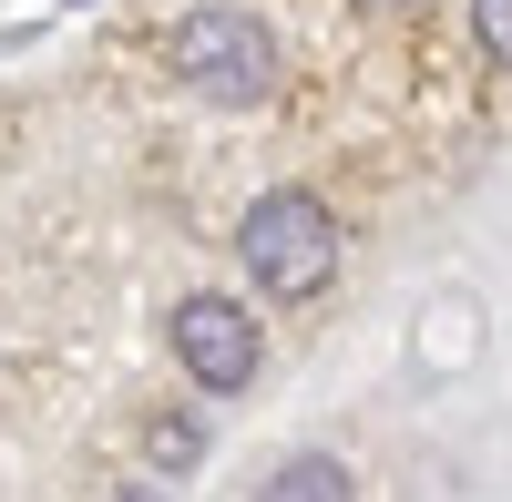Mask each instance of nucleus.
<instances>
[{"instance_id": "f257e3e1", "label": "nucleus", "mask_w": 512, "mask_h": 502, "mask_svg": "<svg viewBox=\"0 0 512 502\" xmlns=\"http://www.w3.org/2000/svg\"><path fill=\"white\" fill-rule=\"evenodd\" d=\"M164 62H175V82H185L195 103H226V113H246V103L277 93V41H267L256 11H236V0L185 11L175 41H164Z\"/></svg>"}, {"instance_id": "f03ea898", "label": "nucleus", "mask_w": 512, "mask_h": 502, "mask_svg": "<svg viewBox=\"0 0 512 502\" xmlns=\"http://www.w3.org/2000/svg\"><path fill=\"white\" fill-rule=\"evenodd\" d=\"M236 257H246V277L267 287V298H318V287L338 277V216H328L308 185H277V195L246 205Z\"/></svg>"}, {"instance_id": "7ed1b4c3", "label": "nucleus", "mask_w": 512, "mask_h": 502, "mask_svg": "<svg viewBox=\"0 0 512 502\" xmlns=\"http://www.w3.org/2000/svg\"><path fill=\"white\" fill-rule=\"evenodd\" d=\"M175 359H185V380L195 390H246L256 380V359H267V339H256V318L236 298H185L175 308Z\"/></svg>"}, {"instance_id": "20e7f679", "label": "nucleus", "mask_w": 512, "mask_h": 502, "mask_svg": "<svg viewBox=\"0 0 512 502\" xmlns=\"http://www.w3.org/2000/svg\"><path fill=\"white\" fill-rule=\"evenodd\" d=\"M256 502H359V482L338 472L328 451H297V462H277V472H267V492H256Z\"/></svg>"}, {"instance_id": "39448f33", "label": "nucleus", "mask_w": 512, "mask_h": 502, "mask_svg": "<svg viewBox=\"0 0 512 502\" xmlns=\"http://www.w3.org/2000/svg\"><path fill=\"white\" fill-rule=\"evenodd\" d=\"M144 451H154V472H195V462H205V421H185V410H164V421L144 431Z\"/></svg>"}, {"instance_id": "423d86ee", "label": "nucleus", "mask_w": 512, "mask_h": 502, "mask_svg": "<svg viewBox=\"0 0 512 502\" xmlns=\"http://www.w3.org/2000/svg\"><path fill=\"white\" fill-rule=\"evenodd\" d=\"M472 31H482V52L512 72V0H472Z\"/></svg>"}, {"instance_id": "0eeeda50", "label": "nucleus", "mask_w": 512, "mask_h": 502, "mask_svg": "<svg viewBox=\"0 0 512 502\" xmlns=\"http://www.w3.org/2000/svg\"><path fill=\"white\" fill-rule=\"evenodd\" d=\"M369 11H420V0H369Z\"/></svg>"}, {"instance_id": "6e6552de", "label": "nucleus", "mask_w": 512, "mask_h": 502, "mask_svg": "<svg viewBox=\"0 0 512 502\" xmlns=\"http://www.w3.org/2000/svg\"><path fill=\"white\" fill-rule=\"evenodd\" d=\"M123 502H164V492H123Z\"/></svg>"}]
</instances>
